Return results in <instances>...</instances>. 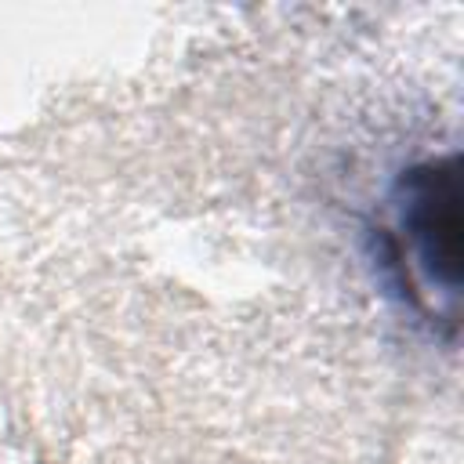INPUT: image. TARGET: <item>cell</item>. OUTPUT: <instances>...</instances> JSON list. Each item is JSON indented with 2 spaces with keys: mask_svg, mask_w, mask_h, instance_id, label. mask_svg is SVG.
<instances>
[{
  "mask_svg": "<svg viewBox=\"0 0 464 464\" xmlns=\"http://www.w3.org/2000/svg\"><path fill=\"white\" fill-rule=\"evenodd\" d=\"M395 261L439 286L450 301L460 279V181L457 160L417 167L402 178Z\"/></svg>",
  "mask_w": 464,
  "mask_h": 464,
  "instance_id": "1",
  "label": "cell"
}]
</instances>
